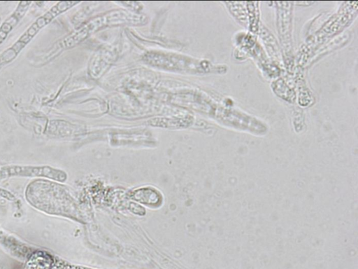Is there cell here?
I'll return each instance as SVG.
<instances>
[{"instance_id":"1","label":"cell","mask_w":358,"mask_h":269,"mask_svg":"<svg viewBox=\"0 0 358 269\" xmlns=\"http://www.w3.org/2000/svg\"><path fill=\"white\" fill-rule=\"evenodd\" d=\"M145 20V18L143 15L129 11L122 10L110 11L90 20L82 26L76 31L71 41L75 43L83 41L92 33L108 26L122 24L138 25L142 24Z\"/></svg>"},{"instance_id":"2","label":"cell","mask_w":358,"mask_h":269,"mask_svg":"<svg viewBox=\"0 0 358 269\" xmlns=\"http://www.w3.org/2000/svg\"><path fill=\"white\" fill-rule=\"evenodd\" d=\"M77 3L76 1L59 2L50 10L38 18L12 46L0 55V67L12 61L20 52L21 49L31 40L38 31L48 24L53 18Z\"/></svg>"},{"instance_id":"3","label":"cell","mask_w":358,"mask_h":269,"mask_svg":"<svg viewBox=\"0 0 358 269\" xmlns=\"http://www.w3.org/2000/svg\"><path fill=\"white\" fill-rule=\"evenodd\" d=\"M55 259L46 251H38L27 260L24 269H52Z\"/></svg>"},{"instance_id":"4","label":"cell","mask_w":358,"mask_h":269,"mask_svg":"<svg viewBox=\"0 0 358 269\" xmlns=\"http://www.w3.org/2000/svg\"><path fill=\"white\" fill-rule=\"evenodd\" d=\"M31 2L27 1L24 6L20 7L17 11H15L8 19L5 20L1 27H0V43H2L12 29L17 25V22L22 18L26 9L29 7V4Z\"/></svg>"},{"instance_id":"5","label":"cell","mask_w":358,"mask_h":269,"mask_svg":"<svg viewBox=\"0 0 358 269\" xmlns=\"http://www.w3.org/2000/svg\"><path fill=\"white\" fill-rule=\"evenodd\" d=\"M52 269H91L88 268H85L82 266H78L73 264H70L63 261H57L55 260V263L52 267Z\"/></svg>"}]
</instances>
